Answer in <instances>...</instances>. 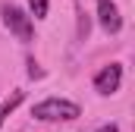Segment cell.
<instances>
[{
  "instance_id": "6da1fadb",
  "label": "cell",
  "mask_w": 135,
  "mask_h": 132,
  "mask_svg": "<svg viewBox=\"0 0 135 132\" xmlns=\"http://www.w3.org/2000/svg\"><path fill=\"white\" fill-rule=\"evenodd\" d=\"M79 113H82L79 104L60 101V98H47V101H41V104H35V110H32V116L47 120V123H54V120H75Z\"/></svg>"
},
{
  "instance_id": "7a4b0ae2",
  "label": "cell",
  "mask_w": 135,
  "mask_h": 132,
  "mask_svg": "<svg viewBox=\"0 0 135 132\" xmlns=\"http://www.w3.org/2000/svg\"><path fill=\"white\" fill-rule=\"evenodd\" d=\"M0 13H3V25L16 35L19 41H32V16H28V13H22V10L13 6V3H3Z\"/></svg>"
},
{
  "instance_id": "3957f363",
  "label": "cell",
  "mask_w": 135,
  "mask_h": 132,
  "mask_svg": "<svg viewBox=\"0 0 135 132\" xmlns=\"http://www.w3.org/2000/svg\"><path fill=\"white\" fill-rule=\"evenodd\" d=\"M119 82H123V66L110 63V66H104L101 72L94 76V91L98 95H116L119 91Z\"/></svg>"
},
{
  "instance_id": "277c9868",
  "label": "cell",
  "mask_w": 135,
  "mask_h": 132,
  "mask_svg": "<svg viewBox=\"0 0 135 132\" xmlns=\"http://www.w3.org/2000/svg\"><path fill=\"white\" fill-rule=\"evenodd\" d=\"M98 13H101V25L107 35H116L123 29V19H119V10L113 0H98Z\"/></svg>"
},
{
  "instance_id": "5b68a950",
  "label": "cell",
  "mask_w": 135,
  "mask_h": 132,
  "mask_svg": "<svg viewBox=\"0 0 135 132\" xmlns=\"http://www.w3.org/2000/svg\"><path fill=\"white\" fill-rule=\"evenodd\" d=\"M47 3L50 0H28V10H32L35 19H47Z\"/></svg>"
},
{
  "instance_id": "8992f818",
  "label": "cell",
  "mask_w": 135,
  "mask_h": 132,
  "mask_svg": "<svg viewBox=\"0 0 135 132\" xmlns=\"http://www.w3.org/2000/svg\"><path fill=\"white\" fill-rule=\"evenodd\" d=\"M19 101H22V91H16L13 98H9V101H6V104H3V107H0V126H3V120L9 116V110H13V107H16Z\"/></svg>"
},
{
  "instance_id": "52a82bcc",
  "label": "cell",
  "mask_w": 135,
  "mask_h": 132,
  "mask_svg": "<svg viewBox=\"0 0 135 132\" xmlns=\"http://www.w3.org/2000/svg\"><path fill=\"white\" fill-rule=\"evenodd\" d=\"M98 132H119V129H116V126L110 123V126H101V129H98Z\"/></svg>"
}]
</instances>
